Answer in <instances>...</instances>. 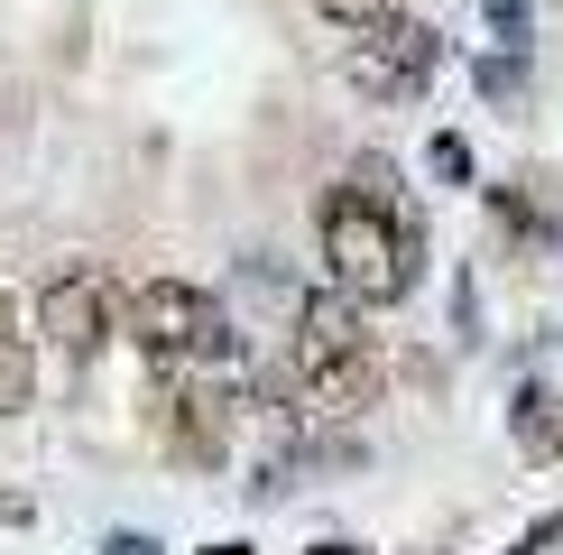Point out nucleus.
<instances>
[{"label":"nucleus","instance_id":"f257e3e1","mask_svg":"<svg viewBox=\"0 0 563 555\" xmlns=\"http://www.w3.org/2000/svg\"><path fill=\"white\" fill-rule=\"evenodd\" d=\"M314 241H323L333 287H351L369 315L407 306L416 278H426V214L407 204V185H397L388 157H351V176L323 195V214H314Z\"/></svg>","mask_w":563,"mask_h":555},{"label":"nucleus","instance_id":"f03ea898","mask_svg":"<svg viewBox=\"0 0 563 555\" xmlns=\"http://www.w3.org/2000/svg\"><path fill=\"white\" fill-rule=\"evenodd\" d=\"M388 370L379 342H369V306L351 287H314L296 296V334H287V399L314 416H361L379 407Z\"/></svg>","mask_w":563,"mask_h":555},{"label":"nucleus","instance_id":"7ed1b4c3","mask_svg":"<svg viewBox=\"0 0 563 555\" xmlns=\"http://www.w3.org/2000/svg\"><path fill=\"white\" fill-rule=\"evenodd\" d=\"M121 334L148 352V370H222V361H241L231 315L213 306V287H195V278H139L121 296Z\"/></svg>","mask_w":563,"mask_h":555},{"label":"nucleus","instance_id":"20e7f679","mask_svg":"<svg viewBox=\"0 0 563 555\" xmlns=\"http://www.w3.org/2000/svg\"><path fill=\"white\" fill-rule=\"evenodd\" d=\"M342 75L369 102H426L443 75V29H426L416 10H369V19H351Z\"/></svg>","mask_w":563,"mask_h":555},{"label":"nucleus","instance_id":"39448f33","mask_svg":"<svg viewBox=\"0 0 563 555\" xmlns=\"http://www.w3.org/2000/svg\"><path fill=\"white\" fill-rule=\"evenodd\" d=\"M231 416H241V389L231 380H213V370H157L148 426H157V445H167L176 463L213 472V463L231 454Z\"/></svg>","mask_w":563,"mask_h":555},{"label":"nucleus","instance_id":"423d86ee","mask_svg":"<svg viewBox=\"0 0 563 555\" xmlns=\"http://www.w3.org/2000/svg\"><path fill=\"white\" fill-rule=\"evenodd\" d=\"M111 324H121V287H111L92 260L56 269V278L37 287V334L65 352V370H92V352L111 342Z\"/></svg>","mask_w":563,"mask_h":555},{"label":"nucleus","instance_id":"0eeeda50","mask_svg":"<svg viewBox=\"0 0 563 555\" xmlns=\"http://www.w3.org/2000/svg\"><path fill=\"white\" fill-rule=\"evenodd\" d=\"M37 399V334L19 324V306L0 296V416H19Z\"/></svg>","mask_w":563,"mask_h":555},{"label":"nucleus","instance_id":"6e6552de","mask_svg":"<svg viewBox=\"0 0 563 555\" xmlns=\"http://www.w3.org/2000/svg\"><path fill=\"white\" fill-rule=\"evenodd\" d=\"M508 435H518L527 463H563V399L527 380V389H518V416H508Z\"/></svg>","mask_w":563,"mask_h":555},{"label":"nucleus","instance_id":"1a4fd4ad","mask_svg":"<svg viewBox=\"0 0 563 555\" xmlns=\"http://www.w3.org/2000/svg\"><path fill=\"white\" fill-rule=\"evenodd\" d=\"M472 75H481V92H489V102H508V92L527 84V56H518V46H499V56H481Z\"/></svg>","mask_w":563,"mask_h":555},{"label":"nucleus","instance_id":"9d476101","mask_svg":"<svg viewBox=\"0 0 563 555\" xmlns=\"http://www.w3.org/2000/svg\"><path fill=\"white\" fill-rule=\"evenodd\" d=\"M426 167H434L443 185H472V139H462V130H434V149H426Z\"/></svg>","mask_w":563,"mask_h":555},{"label":"nucleus","instance_id":"9b49d317","mask_svg":"<svg viewBox=\"0 0 563 555\" xmlns=\"http://www.w3.org/2000/svg\"><path fill=\"white\" fill-rule=\"evenodd\" d=\"M481 10H489V37L527 56V37H536V10H527V0H481Z\"/></svg>","mask_w":563,"mask_h":555},{"label":"nucleus","instance_id":"f8f14e48","mask_svg":"<svg viewBox=\"0 0 563 555\" xmlns=\"http://www.w3.org/2000/svg\"><path fill=\"white\" fill-rule=\"evenodd\" d=\"M489 204H499V222H508V231H527V241H536V231H545V214H536L527 195H508V185H499V195H489Z\"/></svg>","mask_w":563,"mask_h":555},{"label":"nucleus","instance_id":"ddd939ff","mask_svg":"<svg viewBox=\"0 0 563 555\" xmlns=\"http://www.w3.org/2000/svg\"><path fill=\"white\" fill-rule=\"evenodd\" d=\"M545 546H563V509H545V519H536V527H527V537L508 546V555H545Z\"/></svg>","mask_w":563,"mask_h":555},{"label":"nucleus","instance_id":"4468645a","mask_svg":"<svg viewBox=\"0 0 563 555\" xmlns=\"http://www.w3.org/2000/svg\"><path fill=\"white\" fill-rule=\"evenodd\" d=\"M323 10H333L342 29H351V19H369V10H407V0H323Z\"/></svg>","mask_w":563,"mask_h":555},{"label":"nucleus","instance_id":"2eb2a0df","mask_svg":"<svg viewBox=\"0 0 563 555\" xmlns=\"http://www.w3.org/2000/svg\"><path fill=\"white\" fill-rule=\"evenodd\" d=\"M102 555H157V537H130L121 527V537H102Z\"/></svg>","mask_w":563,"mask_h":555},{"label":"nucleus","instance_id":"dca6fc26","mask_svg":"<svg viewBox=\"0 0 563 555\" xmlns=\"http://www.w3.org/2000/svg\"><path fill=\"white\" fill-rule=\"evenodd\" d=\"M305 555H369V546H342V537H323V546H305Z\"/></svg>","mask_w":563,"mask_h":555},{"label":"nucleus","instance_id":"f3484780","mask_svg":"<svg viewBox=\"0 0 563 555\" xmlns=\"http://www.w3.org/2000/svg\"><path fill=\"white\" fill-rule=\"evenodd\" d=\"M203 555H250V546H241V537H222V546H203Z\"/></svg>","mask_w":563,"mask_h":555}]
</instances>
